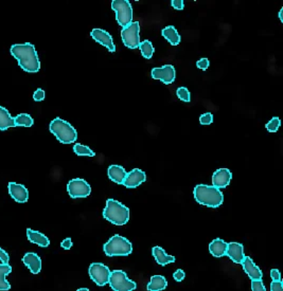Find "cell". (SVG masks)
Returning a JSON list of instances; mask_svg holds the SVG:
<instances>
[{
	"mask_svg": "<svg viewBox=\"0 0 283 291\" xmlns=\"http://www.w3.org/2000/svg\"><path fill=\"white\" fill-rule=\"evenodd\" d=\"M111 9L116 12V19L122 28L133 22V9L129 0H112Z\"/></svg>",
	"mask_w": 283,
	"mask_h": 291,
	"instance_id": "8992f818",
	"label": "cell"
},
{
	"mask_svg": "<svg viewBox=\"0 0 283 291\" xmlns=\"http://www.w3.org/2000/svg\"><path fill=\"white\" fill-rule=\"evenodd\" d=\"M50 132L55 136L61 143L70 144L77 141L78 133L76 128L69 122L61 119L55 118L49 125Z\"/></svg>",
	"mask_w": 283,
	"mask_h": 291,
	"instance_id": "277c9868",
	"label": "cell"
},
{
	"mask_svg": "<svg viewBox=\"0 0 283 291\" xmlns=\"http://www.w3.org/2000/svg\"><path fill=\"white\" fill-rule=\"evenodd\" d=\"M67 191H68L69 196L74 199L85 198L90 195L91 187L87 181H85L84 179L76 178L68 182Z\"/></svg>",
	"mask_w": 283,
	"mask_h": 291,
	"instance_id": "9c48e42d",
	"label": "cell"
},
{
	"mask_svg": "<svg viewBox=\"0 0 283 291\" xmlns=\"http://www.w3.org/2000/svg\"><path fill=\"white\" fill-rule=\"evenodd\" d=\"M162 36L171 43L172 46H178L180 42V35L178 34L175 27L173 26H168L164 29H162L161 31Z\"/></svg>",
	"mask_w": 283,
	"mask_h": 291,
	"instance_id": "d4e9b609",
	"label": "cell"
},
{
	"mask_svg": "<svg viewBox=\"0 0 283 291\" xmlns=\"http://www.w3.org/2000/svg\"><path fill=\"white\" fill-rule=\"evenodd\" d=\"M8 190L10 196L19 203H25L29 199V192H28L27 187L22 184H18L15 182H9Z\"/></svg>",
	"mask_w": 283,
	"mask_h": 291,
	"instance_id": "5bb4252c",
	"label": "cell"
},
{
	"mask_svg": "<svg viewBox=\"0 0 283 291\" xmlns=\"http://www.w3.org/2000/svg\"><path fill=\"white\" fill-rule=\"evenodd\" d=\"M73 240H72V238H65L63 241H62V244H61V247L63 249H65V250H69V249H72V247H73Z\"/></svg>",
	"mask_w": 283,
	"mask_h": 291,
	"instance_id": "ab89813d",
	"label": "cell"
},
{
	"mask_svg": "<svg viewBox=\"0 0 283 291\" xmlns=\"http://www.w3.org/2000/svg\"><path fill=\"white\" fill-rule=\"evenodd\" d=\"M11 272H12V267L9 264L0 265V290L2 291H8L11 289L10 283L6 280V276Z\"/></svg>",
	"mask_w": 283,
	"mask_h": 291,
	"instance_id": "484cf974",
	"label": "cell"
},
{
	"mask_svg": "<svg viewBox=\"0 0 283 291\" xmlns=\"http://www.w3.org/2000/svg\"><path fill=\"white\" fill-rule=\"evenodd\" d=\"M281 125V120L278 118V116H274V118L270 121V122H267L266 125H265V128L267 132H270V133H276L277 130L279 129Z\"/></svg>",
	"mask_w": 283,
	"mask_h": 291,
	"instance_id": "f546056e",
	"label": "cell"
},
{
	"mask_svg": "<svg viewBox=\"0 0 283 291\" xmlns=\"http://www.w3.org/2000/svg\"><path fill=\"white\" fill-rule=\"evenodd\" d=\"M9 260H10L9 254L4 249L0 248V261H2V263L5 265H8Z\"/></svg>",
	"mask_w": 283,
	"mask_h": 291,
	"instance_id": "74e56055",
	"label": "cell"
},
{
	"mask_svg": "<svg viewBox=\"0 0 283 291\" xmlns=\"http://www.w3.org/2000/svg\"><path fill=\"white\" fill-rule=\"evenodd\" d=\"M185 276H186L185 271L181 270V269L176 270V271L174 272V274H173V278H174V280H175L176 282H181L183 279H185Z\"/></svg>",
	"mask_w": 283,
	"mask_h": 291,
	"instance_id": "d590c367",
	"label": "cell"
},
{
	"mask_svg": "<svg viewBox=\"0 0 283 291\" xmlns=\"http://www.w3.org/2000/svg\"><path fill=\"white\" fill-rule=\"evenodd\" d=\"M33 99H34V101H36V102L44 101V99H45V91L42 90V89H40V88H38V89L33 93Z\"/></svg>",
	"mask_w": 283,
	"mask_h": 291,
	"instance_id": "e575fe53",
	"label": "cell"
},
{
	"mask_svg": "<svg viewBox=\"0 0 283 291\" xmlns=\"http://www.w3.org/2000/svg\"><path fill=\"white\" fill-rule=\"evenodd\" d=\"M147 180V175L144 171L139 168H134L130 173L126 174L125 179L123 180L122 184L125 187L129 188H135L139 186L141 183H144Z\"/></svg>",
	"mask_w": 283,
	"mask_h": 291,
	"instance_id": "4fadbf2b",
	"label": "cell"
},
{
	"mask_svg": "<svg viewBox=\"0 0 283 291\" xmlns=\"http://www.w3.org/2000/svg\"><path fill=\"white\" fill-rule=\"evenodd\" d=\"M11 127H16L14 118L10 114L9 110L0 105V130H7Z\"/></svg>",
	"mask_w": 283,
	"mask_h": 291,
	"instance_id": "603a6c76",
	"label": "cell"
},
{
	"mask_svg": "<svg viewBox=\"0 0 283 291\" xmlns=\"http://www.w3.org/2000/svg\"><path fill=\"white\" fill-rule=\"evenodd\" d=\"M74 152L78 156H86V157H95L96 154L90 148L86 147V145H83L80 143H77L74 147Z\"/></svg>",
	"mask_w": 283,
	"mask_h": 291,
	"instance_id": "f1b7e54d",
	"label": "cell"
},
{
	"mask_svg": "<svg viewBox=\"0 0 283 291\" xmlns=\"http://www.w3.org/2000/svg\"><path fill=\"white\" fill-rule=\"evenodd\" d=\"M77 291H89L87 288H80V289H78Z\"/></svg>",
	"mask_w": 283,
	"mask_h": 291,
	"instance_id": "7bdbcfd3",
	"label": "cell"
},
{
	"mask_svg": "<svg viewBox=\"0 0 283 291\" xmlns=\"http://www.w3.org/2000/svg\"><path fill=\"white\" fill-rule=\"evenodd\" d=\"M282 12H283V9H281V10H280V12H279V18H280V21H281V22H283V18H282Z\"/></svg>",
	"mask_w": 283,
	"mask_h": 291,
	"instance_id": "b9f144b4",
	"label": "cell"
},
{
	"mask_svg": "<svg viewBox=\"0 0 283 291\" xmlns=\"http://www.w3.org/2000/svg\"><path fill=\"white\" fill-rule=\"evenodd\" d=\"M90 35L97 42H99L100 45L106 47L109 52H115L116 51V46L114 43V40H112L111 35L107 31L102 30V29H93L90 33Z\"/></svg>",
	"mask_w": 283,
	"mask_h": 291,
	"instance_id": "7c38bea8",
	"label": "cell"
},
{
	"mask_svg": "<svg viewBox=\"0 0 283 291\" xmlns=\"http://www.w3.org/2000/svg\"><path fill=\"white\" fill-rule=\"evenodd\" d=\"M108 284L114 291H134L137 287L136 283L127 278L122 270H114L110 272Z\"/></svg>",
	"mask_w": 283,
	"mask_h": 291,
	"instance_id": "52a82bcc",
	"label": "cell"
},
{
	"mask_svg": "<svg viewBox=\"0 0 283 291\" xmlns=\"http://www.w3.org/2000/svg\"><path fill=\"white\" fill-rule=\"evenodd\" d=\"M226 250H227V243L221 238H217L212 240L209 245V251L215 257H223L226 255Z\"/></svg>",
	"mask_w": 283,
	"mask_h": 291,
	"instance_id": "44dd1931",
	"label": "cell"
},
{
	"mask_svg": "<svg viewBox=\"0 0 283 291\" xmlns=\"http://www.w3.org/2000/svg\"><path fill=\"white\" fill-rule=\"evenodd\" d=\"M108 177L111 181H114L115 183H118V184H122L123 180L125 179V176H126V174L127 172L125 171L124 167H122L121 165H110L108 167Z\"/></svg>",
	"mask_w": 283,
	"mask_h": 291,
	"instance_id": "7402d4cb",
	"label": "cell"
},
{
	"mask_svg": "<svg viewBox=\"0 0 283 291\" xmlns=\"http://www.w3.org/2000/svg\"><path fill=\"white\" fill-rule=\"evenodd\" d=\"M103 217L116 226H123L130 220V209L115 199H107Z\"/></svg>",
	"mask_w": 283,
	"mask_h": 291,
	"instance_id": "3957f363",
	"label": "cell"
},
{
	"mask_svg": "<svg viewBox=\"0 0 283 291\" xmlns=\"http://www.w3.org/2000/svg\"><path fill=\"white\" fill-rule=\"evenodd\" d=\"M244 271L249 276V279L252 280H262L263 273L260 268L253 263V260L249 256H245L243 261L241 263Z\"/></svg>",
	"mask_w": 283,
	"mask_h": 291,
	"instance_id": "e0dca14e",
	"label": "cell"
},
{
	"mask_svg": "<svg viewBox=\"0 0 283 291\" xmlns=\"http://www.w3.org/2000/svg\"><path fill=\"white\" fill-rule=\"evenodd\" d=\"M11 54L16 58L19 67L23 71L30 72V74L39 71V58L32 43H15L11 47Z\"/></svg>",
	"mask_w": 283,
	"mask_h": 291,
	"instance_id": "6da1fadb",
	"label": "cell"
},
{
	"mask_svg": "<svg viewBox=\"0 0 283 291\" xmlns=\"http://www.w3.org/2000/svg\"><path fill=\"white\" fill-rule=\"evenodd\" d=\"M176 94H177L179 100H181L183 102H187V103L191 101V93L188 90V88H186V87H179L176 91Z\"/></svg>",
	"mask_w": 283,
	"mask_h": 291,
	"instance_id": "4dcf8cb0",
	"label": "cell"
},
{
	"mask_svg": "<svg viewBox=\"0 0 283 291\" xmlns=\"http://www.w3.org/2000/svg\"><path fill=\"white\" fill-rule=\"evenodd\" d=\"M23 264L30 269L33 274H38L41 270V259L40 257L33 252H28L22 257Z\"/></svg>",
	"mask_w": 283,
	"mask_h": 291,
	"instance_id": "ac0fdd59",
	"label": "cell"
},
{
	"mask_svg": "<svg viewBox=\"0 0 283 291\" xmlns=\"http://www.w3.org/2000/svg\"><path fill=\"white\" fill-rule=\"evenodd\" d=\"M232 179V174L228 168H219L212 176V184L218 188H225L229 185Z\"/></svg>",
	"mask_w": 283,
	"mask_h": 291,
	"instance_id": "9a60e30c",
	"label": "cell"
},
{
	"mask_svg": "<svg viewBox=\"0 0 283 291\" xmlns=\"http://www.w3.org/2000/svg\"><path fill=\"white\" fill-rule=\"evenodd\" d=\"M141 51V54H143V56L145 58H148V60H150V58H152L153 54H154V47H153V43L146 39L144 41H140L139 43V47H138Z\"/></svg>",
	"mask_w": 283,
	"mask_h": 291,
	"instance_id": "83f0119b",
	"label": "cell"
},
{
	"mask_svg": "<svg viewBox=\"0 0 283 291\" xmlns=\"http://www.w3.org/2000/svg\"><path fill=\"white\" fill-rule=\"evenodd\" d=\"M226 255H227L233 261V263L241 264L245 257L243 245L240 243H234V241L227 244Z\"/></svg>",
	"mask_w": 283,
	"mask_h": 291,
	"instance_id": "2e32d148",
	"label": "cell"
},
{
	"mask_svg": "<svg viewBox=\"0 0 283 291\" xmlns=\"http://www.w3.org/2000/svg\"><path fill=\"white\" fill-rule=\"evenodd\" d=\"M251 290L252 291H266V288L262 280H252L251 281Z\"/></svg>",
	"mask_w": 283,
	"mask_h": 291,
	"instance_id": "d6a6232c",
	"label": "cell"
},
{
	"mask_svg": "<svg viewBox=\"0 0 283 291\" xmlns=\"http://www.w3.org/2000/svg\"><path fill=\"white\" fill-rule=\"evenodd\" d=\"M193 195L195 200L202 206L209 208H219L224 201V195L220 188L214 185L199 184L194 187Z\"/></svg>",
	"mask_w": 283,
	"mask_h": 291,
	"instance_id": "7a4b0ae2",
	"label": "cell"
},
{
	"mask_svg": "<svg viewBox=\"0 0 283 291\" xmlns=\"http://www.w3.org/2000/svg\"><path fill=\"white\" fill-rule=\"evenodd\" d=\"M152 253L156 263L160 266H166L175 261V257L172 255H168L161 247H154L152 249Z\"/></svg>",
	"mask_w": 283,
	"mask_h": 291,
	"instance_id": "d6986e66",
	"label": "cell"
},
{
	"mask_svg": "<svg viewBox=\"0 0 283 291\" xmlns=\"http://www.w3.org/2000/svg\"><path fill=\"white\" fill-rule=\"evenodd\" d=\"M209 65H210V62H209L208 58H201V60L197 61V63H196L197 68L202 69V70H207Z\"/></svg>",
	"mask_w": 283,
	"mask_h": 291,
	"instance_id": "836d02e7",
	"label": "cell"
},
{
	"mask_svg": "<svg viewBox=\"0 0 283 291\" xmlns=\"http://www.w3.org/2000/svg\"><path fill=\"white\" fill-rule=\"evenodd\" d=\"M89 276L98 286H104L109 281L110 270L104 264L93 263L89 266Z\"/></svg>",
	"mask_w": 283,
	"mask_h": 291,
	"instance_id": "30bf717a",
	"label": "cell"
},
{
	"mask_svg": "<svg viewBox=\"0 0 283 291\" xmlns=\"http://www.w3.org/2000/svg\"><path fill=\"white\" fill-rule=\"evenodd\" d=\"M16 126H21V127H31L34 124V120L32 119V116L28 113H19L17 114L15 118H14Z\"/></svg>",
	"mask_w": 283,
	"mask_h": 291,
	"instance_id": "4316f807",
	"label": "cell"
},
{
	"mask_svg": "<svg viewBox=\"0 0 283 291\" xmlns=\"http://www.w3.org/2000/svg\"><path fill=\"white\" fill-rule=\"evenodd\" d=\"M212 122H214V115L210 112L204 113L200 116V123L202 125H210Z\"/></svg>",
	"mask_w": 283,
	"mask_h": 291,
	"instance_id": "1f68e13d",
	"label": "cell"
},
{
	"mask_svg": "<svg viewBox=\"0 0 283 291\" xmlns=\"http://www.w3.org/2000/svg\"><path fill=\"white\" fill-rule=\"evenodd\" d=\"M103 250L109 257L126 256L132 253L133 246L127 238L120 235H114L103 246Z\"/></svg>",
	"mask_w": 283,
	"mask_h": 291,
	"instance_id": "5b68a950",
	"label": "cell"
},
{
	"mask_svg": "<svg viewBox=\"0 0 283 291\" xmlns=\"http://www.w3.org/2000/svg\"><path fill=\"white\" fill-rule=\"evenodd\" d=\"M271 278L273 281H281V274L278 269L271 270Z\"/></svg>",
	"mask_w": 283,
	"mask_h": 291,
	"instance_id": "60d3db41",
	"label": "cell"
},
{
	"mask_svg": "<svg viewBox=\"0 0 283 291\" xmlns=\"http://www.w3.org/2000/svg\"><path fill=\"white\" fill-rule=\"evenodd\" d=\"M167 286H168V282L164 276L156 274V275H153L151 278L150 283L147 286V289L148 291H162L167 288Z\"/></svg>",
	"mask_w": 283,
	"mask_h": 291,
	"instance_id": "cb8c5ba5",
	"label": "cell"
},
{
	"mask_svg": "<svg viewBox=\"0 0 283 291\" xmlns=\"http://www.w3.org/2000/svg\"><path fill=\"white\" fill-rule=\"evenodd\" d=\"M121 37L124 46L130 49H136L140 43V25L139 21H133L124 27L121 31Z\"/></svg>",
	"mask_w": 283,
	"mask_h": 291,
	"instance_id": "ba28073f",
	"label": "cell"
},
{
	"mask_svg": "<svg viewBox=\"0 0 283 291\" xmlns=\"http://www.w3.org/2000/svg\"><path fill=\"white\" fill-rule=\"evenodd\" d=\"M151 75L154 80H159L166 85H170L175 81L176 71L172 65H164L160 68H153Z\"/></svg>",
	"mask_w": 283,
	"mask_h": 291,
	"instance_id": "8fae6325",
	"label": "cell"
},
{
	"mask_svg": "<svg viewBox=\"0 0 283 291\" xmlns=\"http://www.w3.org/2000/svg\"><path fill=\"white\" fill-rule=\"evenodd\" d=\"M171 6L175 10H183V8H185V3H183L182 0H172Z\"/></svg>",
	"mask_w": 283,
	"mask_h": 291,
	"instance_id": "f35d334b",
	"label": "cell"
},
{
	"mask_svg": "<svg viewBox=\"0 0 283 291\" xmlns=\"http://www.w3.org/2000/svg\"><path fill=\"white\" fill-rule=\"evenodd\" d=\"M27 237L31 243L36 244L37 246L42 247V248H46L50 245V240L46 235L32 229H27Z\"/></svg>",
	"mask_w": 283,
	"mask_h": 291,
	"instance_id": "ffe728a7",
	"label": "cell"
},
{
	"mask_svg": "<svg viewBox=\"0 0 283 291\" xmlns=\"http://www.w3.org/2000/svg\"><path fill=\"white\" fill-rule=\"evenodd\" d=\"M271 291H283L282 281H273L271 284Z\"/></svg>",
	"mask_w": 283,
	"mask_h": 291,
	"instance_id": "8d00e7d4",
	"label": "cell"
}]
</instances>
